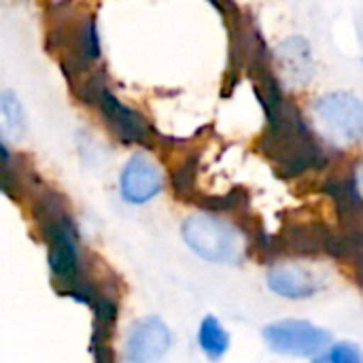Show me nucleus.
<instances>
[{"instance_id": "obj_1", "label": "nucleus", "mask_w": 363, "mask_h": 363, "mask_svg": "<svg viewBox=\"0 0 363 363\" xmlns=\"http://www.w3.org/2000/svg\"><path fill=\"white\" fill-rule=\"evenodd\" d=\"M32 204V217L38 225V234L47 245V264L55 287L64 296L94 306L98 287L83 268L79 232L64 198L57 191L43 187L34 194Z\"/></svg>"}, {"instance_id": "obj_2", "label": "nucleus", "mask_w": 363, "mask_h": 363, "mask_svg": "<svg viewBox=\"0 0 363 363\" xmlns=\"http://www.w3.org/2000/svg\"><path fill=\"white\" fill-rule=\"evenodd\" d=\"M185 245L213 264H238L245 257V240L236 225L217 215H191L181 225Z\"/></svg>"}, {"instance_id": "obj_3", "label": "nucleus", "mask_w": 363, "mask_h": 363, "mask_svg": "<svg viewBox=\"0 0 363 363\" xmlns=\"http://www.w3.org/2000/svg\"><path fill=\"white\" fill-rule=\"evenodd\" d=\"M321 134L334 145H355L363 138V100L351 91L323 94L315 106Z\"/></svg>"}, {"instance_id": "obj_4", "label": "nucleus", "mask_w": 363, "mask_h": 363, "mask_svg": "<svg viewBox=\"0 0 363 363\" xmlns=\"http://www.w3.org/2000/svg\"><path fill=\"white\" fill-rule=\"evenodd\" d=\"M266 347L283 357H317L334 345L332 332L306 319H281L262 330Z\"/></svg>"}, {"instance_id": "obj_5", "label": "nucleus", "mask_w": 363, "mask_h": 363, "mask_svg": "<svg viewBox=\"0 0 363 363\" xmlns=\"http://www.w3.org/2000/svg\"><path fill=\"white\" fill-rule=\"evenodd\" d=\"M172 347V334L160 317H145L136 321L125 336L123 362L160 363Z\"/></svg>"}, {"instance_id": "obj_6", "label": "nucleus", "mask_w": 363, "mask_h": 363, "mask_svg": "<svg viewBox=\"0 0 363 363\" xmlns=\"http://www.w3.org/2000/svg\"><path fill=\"white\" fill-rule=\"evenodd\" d=\"M96 106L100 108L106 125L111 128L117 140L125 145H149L151 128L145 117L134 108L125 106L121 100H117V96L108 87L100 91V96L96 98Z\"/></svg>"}, {"instance_id": "obj_7", "label": "nucleus", "mask_w": 363, "mask_h": 363, "mask_svg": "<svg viewBox=\"0 0 363 363\" xmlns=\"http://www.w3.org/2000/svg\"><path fill=\"white\" fill-rule=\"evenodd\" d=\"M164 187L160 168L145 155H132L121 170L119 191L130 204H147Z\"/></svg>"}, {"instance_id": "obj_8", "label": "nucleus", "mask_w": 363, "mask_h": 363, "mask_svg": "<svg viewBox=\"0 0 363 363\" xmlns=\"http://www.w3.org/2000/svg\"><path fill=\"white\" fill-rule=\"evenodd\" d=\"M266 285L274 296L287 300H306L321 291V281L315 272L298 264H277L266 274Z\"/></svg>"}, {"instance_id": "obj_9", "label": "nucleus", "mask_w": 363, "mask_h": 363, "mask_svg": "<svg viewBox=\"0 0 363 363\" xmlns=\"http://www.w3.org/2000/svg\"><path fill=\"white\" fill-rule=\"evenodd\" d=\"M283 72L298 85H306L315 74V64L311 55V45L302 36H291L283 40L277 49Z\"/></svg>"}, {"instance_id": "obj_10", "label": "nucleus", "mask_w": 363, "mask_h": 363, "mask_svg": "<svg viewBox=\"0 0 363 363\" xmlns=\"http://www.w3.org/2000/svg\"><path fill=\"white\" fill-rule=\"evenodd\" d=\"M230 345H232V338H230V332L223 328V323L215 315H206L200 321V328H198V347H200V351L211 362H219L230 351Z\"/></svg>"}, {"instance_id": "obj_11", "label": "nucleus", "mask_w": 363, "mask_h": 363, "mask_svg": "<svg viewBox=\"0 0 363 363\" xmlns=\"http://www.w3.org/2000/svg\"><path fill=\"white\" fill-rule=\"evenodd\" d=\"M0 130L9 138H21L26 130L23 108L13 91H0Z\"/></svg>"}, {"instance_id": "obj_12", "label": "nucleus", "mask_w": 363, "mask_h": 363, "mask_svg": "<svg viewBox=\"0 0 363 363\" xmlns=\"http://www.w3.org/2000/svg\"><path fill=\"white\" fill-rule=\"evenodd\" d=\"M311 363H363V353L353 342H334L325 353L313 357Z\"/></svg>"}, {"instance_id": "obj_13", "label": "nucleus", "mask_w": 363, "mask_h": 363, "mask_svg": "<svg viewBox=\"0 0 363 363\" xmlns=\"http://www.w3.org/2000/svg\"><path fill=\"white\" fill-rule=\"evenodd\" d=\"M351 183H353V189L359 198V202H363V162L353 170V177H351Z\"/></svg>"}, {"instance_id": "obj_14", "label": "nucleus", "mask_w": 363, "mask_h": 363, "mask_svg": "<svg viewBox=\"0 0 363 363\" xmlns=\"http://www.w3.org/2000/svg\"><path fill=\"white\" fill-rule=\"evenodd\" d=\"M11 168V155L4 147V143L0 140V170H9Z\"/></svg>"}, {"instance_id": "obj_15", "label": "nucleus", "mask_w": 363, "mask_h": 363, "mask_svg": "<svg viewBox=\"0 0 363 363\" xmlns=\"http://www.w3.org/2000/svg\"><path fill=\"white\" fill-rule=\"evenodd\" d=\"M362 64H363V57H362Z\"/></svg>"}]
</instances>
